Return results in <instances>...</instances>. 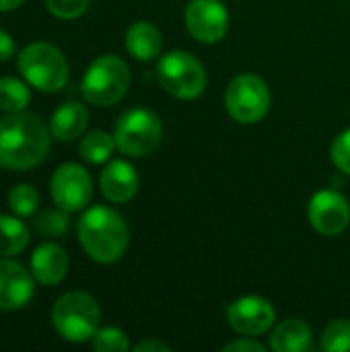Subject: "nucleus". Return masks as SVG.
I'll use <instances>...</instances> for the list:
<instances>
[{"mask_svg":"<svg viewBox=\"0 0 350 352\" xmlns=\"http://www.w3.org/2000/svg\"><path fill=\"white\" fill-rule=\"evenodd\" d=\"M52 132L41 118L17 111L0 118V167L29 169L39 165L50 151Z\"/></svg>","mask_w":350,"mask_h":352,"instance_id":"obj_1","label":"nucleus"},{"mask_svg":"<svg viewBox=\"0 0 350 352\" xmlns=\"http://www.w3.org/2000/svg\"><path fill=\"white\" fill-rule=\"evenodd\" d=\"M78 239L89 258L113 264L126 254L128 225L113 208L93 206L78 221Z\"/></svg>","mask_w":350,"mask_h":352,"instance_id":"obj_2","label":"nucleus"},{"mask_svg":"<svg viewBox=\"0 0 350 352\" xmlns=\"http://www.w3.org/2000/svg\"><path fill=\"white\" fill-rule=\"evenodd\" d=\"M101 322L97 301L83 291L62 295L52 309L54 330L68 342H87L95 336Z\"/></svg>","mask_w":350,"mask_h":352,"instance_id":"obj_3","label":"nucleus"},{"mask_svg":"<svg viewBox=\"0 0 350 352\" xmlns=\"http://www.w3.org/2000/svg\"><path fill=\"white\" fill-rule=\"evenodd\" d=\"M19 72L41 93H58L68 80V62L52 43H31L19 54Z\"/></svg>","mask_w":350,"mask_h":352,"instance_id":"obj_4","label":"nucleus"},{"mask_svg":"<svg viewBox=\"0 0 350 352\" xmlns=\"http://www.w3.org/2000/svg\"><path fill=\"white\" fill-rule=\"evenodd\" d=\"M130 87V70L126 62L113 54L99 56L83 76V95L89 103L107 107L118 103Z\"/></svg>","mask_w":350,"mask_h":352,"instance_id":"obj_5","label":"nucleus"},{"mask_svg":"<svg viewBox=\"0 0 350 352\" xmlns=\"http://www.w3.org/2000/svg\"><path fill=\"white\" fill-rule=\"evenodd\" d=\"M161 87L177 99H196L206 89V70L202 62L182 50L165 54L157 64Z\"/></svg>","mask_w":350,"mask_h":352,"instance_id":"obj_6","label":"nucleus"},{"mask_svg":"<svg viewBox=\"0 0 350 352\" xmlns=\"http://www.w3.org/2000/svg\"><path fill=\"white\" fill-rule=\"evenodd\" d=\"M113 138L116 146L124 155L146 157L159 146L163 138V124L149 109H130L118 120Z\"/></svg>","mask_w":350,"mask_h":352,"instance_id":"obj_7","label":"nucleus"},{"mask_svg":"<svg viewBox=\"0 0 350 352\" xmlns=\"http://www.w3.org/2000/svg\"><path fill=\"white\" fill-rule=\"evenodd\" d=\"M225 107L239 124H256L270 109V89L258 74L235 76L225 91Z\"/></svg>","mask_w":350,"mask_h":352,"instance_id":"obj_8","label":"nucleus"},{"mask_svg":"<svg viewBox=\"0 0 350 352\" xmlns=\"http://www.w3.org/2000/svg\"><path fill=\"white\" fill-rule=\"evenodd\" d=\"M52 198L60 210L76 212L83 210L93 196V182L85 167L76 163H64L52 177Z\"/></svg>","mask_w":350,"mask_h":352,"instance_id":"obj_9","label":"nucleus"},{"mask_svg":"<svg viewBox=\"0 0 350 352\" xmlns=\"http://www.w3.org/2000/svg\"><path fill=\"white\" fill-rule=\"evenodd\" d=\"M186 25L200 43H217L229 31V10L221 0H192L186 8Z\"/></svg>","mask_w":350,"mask_h":352,"instance_id":"obj_10","label":"nucleus"},{"mask_svg":"<svg viewBox=\"0 0 350 352\" xmlns=\"http://www.w3.org/2000/svg\"><path fill=\"white\" fill-rule=\"evenodd\" d=\"M309 223L322 235H338L350 223L349 200L336 190H322L309 200Z\"/></svg>","mask_w":350,"mask_h":352,"instance_id":"obj_11","label":"nucleus"},{"mask_svg":"<svg viewBox=\"0 0 350 352\" xmlns=\"http://www.w3.org/2000/svg\"><path fill=\"white\" fill-rule=\"evenodd\" d=\"M229 326L241 336H260L274 324V307L264 297H241L227 309Z\"/></svg>","mask_w":350,"mask_h":352,"instance_id":"obj_12","label":"nucleus"},{"mask_svg":"<svg viewBox=\"0 0 350 352\" xmlns=\"http://www.w3.org/2000/svg\"><path fill=\"white\" fill-rule=\"evenodd\" d=\"M35 293L33 276L14 260L0 258V309L14 311L25 307Z\"/></svg>","mask_w":350,"mask_h":352,"instance_id":"obj_13","label":"nucleus"},{"mask_svg":"<svg viewBox=\"0 0 350 352\" xmlns=\"http://www.w3.org/2000/svg\"><path fill=\"white\" fill-rule=\"evenodd\" d=\"M99 184H101V192L107 200L128 202L136 196L140 179H138L136 169L128 161L116 159L101 171Z\"/></svg>","mask_w":350,"mask_h":352,"instance_id":"obj_14","label":"nucleus"},{"mask_svg":"<svg viewBox=\"0 0 350 352\" xmlns=\"http://www.w3.org/2000/svg\"><path fill=\"white\" fill-rule=\"evenodd\" d=\"M31 272L45 287L58 285L68 272L66 252L58 243H41L31 256Z\"/></svg>","mask_w":350,"mask_h":352,"instance_id":"obj_15","label":"nucleus"},{"mask_svg":"<svg viewBox=\"0 0 350 352\" xmlns=\"http://www.w3.org/2000/svg\"><path fill=\"white\" fill-rule=\"evenodd\" d=\"M161 47H163L161 31L146 21H138L126 31V50L132 58L140 62L155 60L161 54Z\"/></svg>","mask_w":350,"mask_h":352,"instance_id":"obj_16","label":"nucleus"},{"mask_svg":"<svg viewBox=\"0 0 350 352\" xmlns=\"http://www.w3.org/2000/svg\"><path fill=\"white\" fill-rule=\"evenodd\" d=\"M87 122H89L87 107L76 101H70V103L60 105L54 111V116L50 120V132L54 138H58L62 142H70L85 132Z\"/></svg>","mask_w":350,"mask_h":352,"instance_id":"obj_17","label":"nucleus"},{"mask_svg":"<svg viewBox=\"0 0 350 352\" xmlns=\"http://www.w3.org/2000/svg\"><path fill=\"white\" fill-rule=\"evenodd\" d=\"M270 346L276 352L311 351V330L303 320L289 318L276 326L270 336Z\"/></svg>","mask_w":350,"mask_h":352,"instance_id":"obj_18","label":"nucleus"},{"mask_svg":"<svg viewBox=\"0 0 350 352\" xmlns=\"http://www.w3.org/2000/svg\"><path fill=\"white\" fill-rule=\"evenodd\" d=\"M29 243V231L17 217L0 214V256L10 258L21 254Z\"/></svg>","mask_w":350,"mask_h":352,"instance_id":"obj_19","label":"nucleus"},{"mask_svg":"<svg viewBox=\"0 0 350 352\" xmlns=\"http://www.w3.org/2000/svg\"><path fill=\"white\" fill-rule=\"evenodd\" d=\"M113 148H116V138L109 136V134L103 132V130H93V132H89V134L80 140V146H78L80 157H83L85 161L93 163V165L105 163V161L111 157Z\"/></svg>","mask_w":350,"mask_h":352,"instance_id":"obj_20","label":"nucleus"},{"mask_svg":"<svg viewBox=\"0 0 350 352\" xmlns=\"http://www.w3.org/2000/svg\"><path fill=\"white\" fill-rule=\"evenodd\" d=\"M31 93L25 82L12 76L0 78V109L6 113H17L27 107Z\"/></svg>","mask_w":350,"mask_h":352,"instance_id":"obj_21","label":"nucleus"},{"mask_svg":"<svg viewBox=\"0 0 350 352\" xmlns=\"http://www.w3.org/2000/svg\"><path fill=\"white\" fill-rule=\"evenodd\" d=\"M322 349L328 352L350 351V320H334L322 334Z\"/></svg>","mask_w":350,"mask_h":352,"instance_id":"obj_22","label":"nucleus"},{"mask_svg":"<svg viewBox=\"0 0 350 352\" xmlns=\"http://www.w3.org/2000/svg\"><path fill=\"white\" fill-rule=\"evenodd\" d=\"M39 204V194L33 186L27 184H19L8 192V206L14 214L19 217H29L35 212Z\"/></svg>","mask_w":350,"mask_h":352,"instance_id":"obj_23","label":"nucleus"},{"mask_svg":"<svg viewBox=\"0 0 350 352\" xmlns=\"http://www.w3.org/2000/svg\"><path fill=\"white\" fill-rule=\"evenodd\" d=\"M93 349L97 352H126L130 342L120 328H101L93 336Z\"/></svg>","mask_w":350,"mask_h":352,"instance_id":"obj_24","label":"nucleus"},{"mask_svg":"<svg viewBox=\"0 0 350 352\" xmlns=\"http://www.w3.org/2000/svg\"><path fill=\"white\" fill-rule=\"evenodd\" d=\"M91 0H45L52 14L60 19H76L87 12Z\"/></svg>","mask_w":350,"mask_h":352,"instance_id":"obj_25","label":"nucleus"},{"mask_svg":"<svg viewBox=\"0 0 350 352\" xmlns=\"http://www.w3.org/2000/svg\"><path fill=\"white\" fill-rule=\"evenodd\" d=\"M330 157L342 173L350 175V128L336 136L330 148Z\"/></svg>","mask_w":350,"mask_h":352,"instance_id":"obj_26","label":"nucleus"},{"mask_svg":"<svg viewBox=\"0 0 350 352\" xmlns=\"http://www.w3.org/2000/svg\"><path fill=\"white\" fill-rule=\"evenodd\" d=\"M37 229L45 235H62L68 227V217H66V210L62 212H56V210H47L43 212L37 221H35Z\"/></svg>","mask_w":350,"mask_h":352,"instance_id":"obj_27","label":"nucleus"},{"mask_svg":"<svg viewBox=\"0 0 350 352\" xmlns=\"http://www.w3.org/2000/svg\"><path fill=\"white\" fill-rule=\"evenodd\" d=\"M262 352L264 351V346L260 344V342H256V340H250V338H243V340H233V342H229L227 346H225V352Z\"/></svg>","mask_w":350,"mask_h":352,"instance_id":"obj_28","label":"nucleus"},{"mask_svg":"<svg viewBox=\"0 0 350 352\" xmlns=\"http://www.w3.org/2000/svg\"><path fill=\"white\" fill-rule=\"evenodd\" d=\"M10 56H14V41L6 31L0 29V62H6Z\"/></svg>","mask_w":350,"mask_h":352,"instance_id":"obj_29","label":"nucleus"},{"mask_svg":"<svg viewBox=\"0 0 350 352\" xmlns=\"http://www.w3.org/2000/svg\"><path fill=\"white\" fill-rule=\"evenodd\" d=\"M136 352H146V351H157V352H169L171 346L165 344V342H159V340H144V342H138L134 346Z\"/></svg>","mask_w":350,"mask_h":352,"instance_id":"obj_30","label":"nucleus"},{"mask_svg":"<svg viewBox=\"0 0 350 352\" xmlns=\"http://www.w3.org/2000/svg\"><path fill=\"white\" fill-rule=\"evenodd\" d=\"M25 0H0V12H6V10H14L23 4Z\"/></svg>","mask_w":350,"mask_h":352,"instance_id":"obj_31","label":"nucleus"}]
</instances>
